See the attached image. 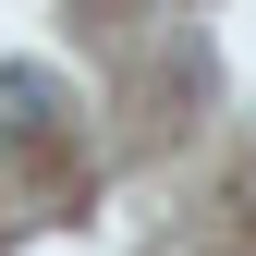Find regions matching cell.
Listing matches in <instances>:
<instances>
[{
  "instance_id": "cell-1",
  "label": "cell",
  "mask_w": 256,
  "mask_h": 256,
  "mask_svg": "<svg viewBox=\"0 0 256 256\" xmlns=\"http://www.w3.org/2000/svg\"><path fill=\"white\" fill-rule=\"evenodd\" d=\"M0 122L37 134V122H49V74H0Z\"/></svg>"
}]
</instances>
